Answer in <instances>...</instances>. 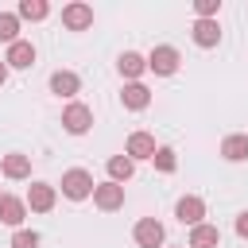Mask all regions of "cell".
Instances as JSON below:
<instances>
[{
    "mask_svg": "<svg viewBox=\"0 0 248 248\" xmlns=\"http://www.w3.org/2000/svg\"><path fill=\"white\" fill-rule=\"evenodd\" d=\"M16 16H19V19H31V23H39V19H46V16H50V4H46V0H19Z\"/></svg>",
    "mask_w": 248,
    "mask_h": 248,
    "instance_id": "obj_19",
    "label": "cell"
},
{
    "mask_svg": "<svg viewBox=\"0 0 248 248\" xmlns=\"http://www.w3.org/2000/svg\"><path fill=\"white\" fill-rule=\"evenodd\" d=\"M93 205L105 209V213H116V209L124 205V186L112 182V178H108V182H97V186H93Z\"/></svg>",
    "mask_w": 248,
    "mask_h": 248,
    "instance_id": "obj_4",
    "label": "cell"
},
{
    "mask_svg": "<svg viewBox=\"0 0 248 248\" xmlns=\"http://www.w3.org/2000/svg\"><path fill=\"white\" fill-rule=\"evenodd\" d=\"M50 93L54 97H74V93H81V78L74 70H54L50 74Z\"/></svg>",
    "mask_w": 248,
    "mask_h": 248,
    "instance_id": "obj_14",
    "label": "cell"
},
{
    "mask_svg": "<svg viewBox=\"0 0 248 248\" xmlns=\"http://www.w3.org/2000/svg\"><path fill=\"white\" fill-rule=\"evenodd\" d=\"M221 244V229L217 225H194L190 229V240H186V248H217Z\"/></svg>",
    "mask_w": 248,
    "mask_h": 248,
    "instance_id": "obj_16",
    "label": "cell"
},
{
    "mask_svg": "<svg viewBox=\"0 0 248 248\" xmlns=\"http://www.w3.org/2000/svg\"><path fill=\"white\" fill-rule=\"evenodd\" d=\"M174 217L194 229V225H202V217H205V202H202L198 194H182V198L174 202Z\"/></svg>",
    "mask_w": 248,
    "mask_h": 248,
    "instance_id": "obj_6",
    "label": "cell"
},
{
    "mask_svg": "<svg viewBox=\"0 0 248 248\" xmlns=\"http://www.w3.org/2000/svg\"><path fill=\"white\" fill-rule=\"evenodd\" d=\"M132 174H136V163H132L128 155H112V159H108V178H112V182L124 186Z\"/></svg>",
    "mask_w": 248,
    "mask_h": 248,
    "instance_id": "obj_20",
    "label": "cell"
},
{
    "mask_svg": "<svg viewBox=\"0 0 248 248\" xmlns=\"http://www.w3.org/2000/svg\"><path fill=\"white\" fill-rule=\"evenodd\" d=\"M12 248H39V232H31V229H16V232H12Z\"/></svg>",
    "mask_w": 248,
    "mask_h": 248,
    "instance_id": "obj_24",
    "label": "cell"
},
{
    "mask_svg": "<svg viewBox=\"0 0 248 248\" xmlns=\"http://www.w3.org/2000/svg\"><path fill=\"white\" fill-rule=\"evenodd\" d=\"M190 35H194V43H198L202 50H209V46L221 43V23H217V19H194Z\"/></svg>",
    "mask_w": 248,
    "mask_h": 248,
    "instance_id": "obj_12",
    "label": "cell"
},
{
    "mask_svg": "<svg viewBox=\"0 0 248 248\" xmlns=\"http://www.w3.org/2000/svg\"><path fill=\"white\" fill-rule=\"evenodd\" d=\"M116 70H120V78L140 81V74L147 70V58H143V54H136V50H124V54L116 58Z\"/></svg>",
    "mask_w": 248,
    "mask_h": 248,
    "instance_id": "obj_17",
    "label": "cell"
},
{
    "mask_svg": "<svg viewBox=\"0 0 248 248\" xmlns=\"http://www.w3.org/2000/svg\"><path fill=\"white\" fill-rule=\"evenodd\" d=\"M194 16L198 19H217L221 16V0H194Z\"/></svg>",
    "mask_w": 248,
    "mask_h": 248,
    "instance_id": "obj_23",
    "label": "cell"
},
{
    "mask_svg": "<svg viewBox=\"0 0 248 248\" xmlns=\"http://www.w3.org/2000/svg\"><path fill=\"white\" fill-rule=\"evenodd\" d=\"M132 236H136L140 248H163V240H167V232H163V225L155 217H140L136 229H132Z\"/></svg>",
    "mask_w": 248,
    "mask_h": 248,
    "instance_id": "obj_5",
    "label": "cell"
},
{
    "mask_svg": "<svg viewBox=\"0 0 248 248\" xmlns=\"http://www.w3.org/2000/svg\"><path fill=\"white\" fill-rule=\"evenodd\" d=\"M0 170L8 174V178H31V155H19V151H12V155H4L0 159Z\"/></svg>",
    "mask_w": 248,
    "mask_h": 248,
    "instance_id": "obj_18",
    "label": "cell"
},
{
    "mask_svg": "<svg viewBox=\"0 0 248 248\" xmlns=\"http://www.w3.org/2000/svg\"><path fill=\"white\" fill-rule=\"evenodd\" d=\"M62 27H66V31H85V27H93V8L81 4V0L66 4V8H62Z\"/></svg>",
    "mask_w": 248,
    "mask_h": 248,
    "instance_id": "obj_7",
    "label": "cell"
},
{
    "mask_svg": "<svg viewBox=\"0 0 248 248\" xmlns=\"http://www.w3.org/2000/svg\"><path fill=\"white\" fill-rule=\"evenodd\" d=\"M124 155H128L132 163L151 159V155H155V136H151V132H132L128 143H124Z\"/></svg>",
    "mask_w": 248,
    "mask_h": 248,
    "instance_id": "obj_10",
    "label": "cell"
},
{
    "mask_svg": "<svg viewBox=\"0 0 248 248\" xmlns=\"http://www.w3.org/2000/svg\"><path fill=\"white\" fill-rule=\"evenodd\" d=\"M120 105H124L128 112H143V108L151 105V89H147L143 81H128V85L120 89Z\"/></svg>",
    "mask_w": 248,
    "mask_h": 248,
    "instance_id": "obj_9",
    "label": "cell"
},
{
    "mask_svg": "<svg viewBox=\"0 0 248 248\" xmlns=\"http://www.w3.org/2000/svg\"><path fill=\"white\" fill-rule=\"evenodd\" d=\"M23 217H27V202L16 198V194H0V221L12 225V229H19Z\"/></svg>",
    "mask_w": 248,
    "mask_h": 248,
    "instance_id": "obj_11",
    "label": "cell"
},
{
    "mask_svg": "<svg viewBox=\"0 0 248 248\" xmlns=\"http://www.w3.org/2000/svg\"><path fill=\"white\" fill-rule=\"evenodd\" d=\"M19 39V16L16 12H0V43H16Z\"/></svg>",
    "mask_w": 248,
    "mask_h": 248,
    "instance_id": "obj_21",
    "label": "cell"
},
{
    "mask_svg": "<svg viewBox=\"0 0 248 248\" xmlns=\"http://www.w3.org/2000/svg\"><path fill=\"white\" fill-rule=\"evenodd\" d=\"M35 213H50L54 209V202H58V190L50 186V182H31V190H27V198H23Z\"/></svg>",
    "mask_w": 248,
    "mask_h": 248,
    "instance_id": "obj_8",
    "label": "cell"
},
{
    "mask_svg": "<svg viewBox=\"0 0 248 248\" xmlns=\"http://www.w3.org/2000/svg\"><path fill=\"white\" fill-rule=\"evenodd\" d=\"M221 159H225V163H244V159H248V136H244V132L225 136V140H221Z\"/></svg>",
    "mask_w": 248,
    "mask_h": 248,
    "instance_id": "obj_15",
    "label": "cell"
},
{
    "mask_svg": "<svg viewBox=\"0 0 248 248\" xmlns=\"http://www.w3.org/2000/svg\"><path fill=\"white\" fill-rule=\"evenodd\" d=\"M62 128H66L70 136H85V132L93 128V108L81 105V101H70V105L62 108Z\"/></svg>",
    "mask_w": 248,
    "mask_h": 248,
    "instance_id": "obj_3",
    "label": "cell"
},
{
    "mask_svg": "<svg viewBox=\"0 0 248 248\" xmlns=\"http://www.w3.org/2000/svg\"><path fill=\"white\" fill-rule=\"evenodd\" d=\"M151 163H155V170H163V174H174V167H178V159H174V147H155Z\"/></svg>",
    "mask_w": 248,
    "mask_h": 248,
    "instance_id": "obj_22",
    "label": "cell"
},
{
    "mask_svg": "<svg viewBox=\"0 0 248 248\" xmlns=\"http://www.w3.org/2000/svg\"><path fill=\"white\" fill-rule=\"evenodd\" d=\"M178 66H182V54H178L170 43H159V46H151V54H147V70H151V74H159V78H170V74H178Z\"/></svg>",
    "mask_w": 248,
    "mask_h": 248,
    "instance_id": "obj_1",
    "label": "cell"
},
{
    "mask_svg": "<svg viewBox=\"0 0 248 248\" xmlns=\"http://www.w3.org/2000/svg\"><path fill=\"white\" fill-rule=\"evenodd\" d=\"M4 66H12V70H27V66H35V46H31L27 39H16V43L8 46V54H4Z\"/></svg>",
    "mask_w": 248,
    "mask_h": 248,
    "instance_id": "obj_13",
    "label": "cell"
},
{
    "mask_svg": "<svg viewBox=\"0 0 248 248\" xmlns=\"http://www.w3.org/2000/svg\"><path fill=\"white\" fill-rule=\"evenodd\" d=\"M93 174L89 170H81V167H70L66 174H62V194L70 198V202H85L89 194H93Z\"/></svg>",
    "mask_w": 248,
    "mask_h": 248,
    "instance_id": "obj_2",
    "label": "cell"
},
{
    "mask_svg": "<svg viewBox=\"0 0 248 248\" xmlns=\"http://www.w3.org/2000/svg\"><path fill=\"white\" fill-rule=\"evenodd\" d=\"M236 236H240V240H248V209L236 217Z\"/></svg>",
    "mask_w": 248,
    "mask_h": 248,
    "instance_id": "obj_25",
    "label": "cell"
},
{
    "mask_svg": "<svg viewBox=\"0 0 248 248\" xmlns=\"http://www.w3.org/2000/svg\"><path fill=\"white\" fill-rule=\"evenodd\" d=\"M4 81H8V66L0 62V85H4Z\"/></svg>",
    "mask_w": 248,
    "mask_h": 248,
    "instance_id": "obj_26",
    "label": "cell"
}]
</instances>
